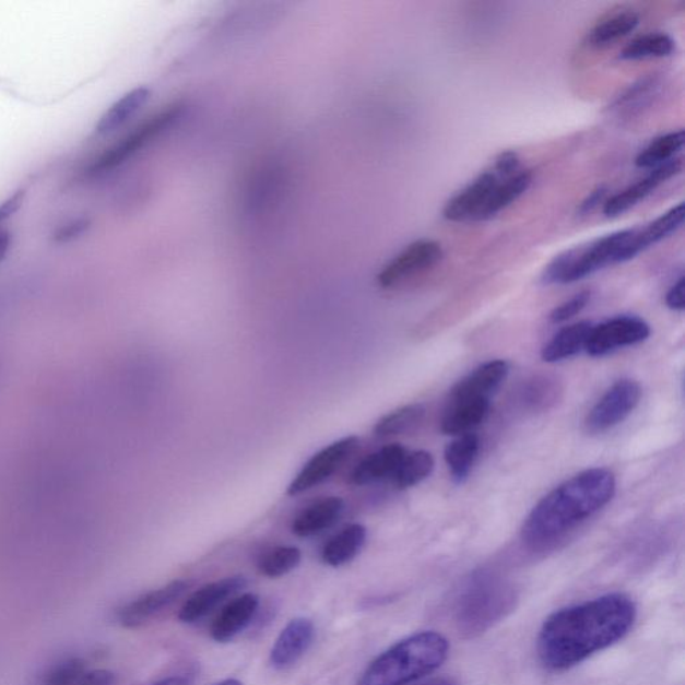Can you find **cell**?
I'll use <instances>...</instances> for the list:
<instances>
[{"mask_svg": "<svg viewBox=\"0 0 685 685\" xmlns=\"http://www.w3.org/2000/svg\"><path fill=\"white\" fill-rule=\"evenodd\" d=\"M636 617L635 601L623 593L563 607L542 624L539 636L542 664L552 671L569 670L624 639Z\"/></svg>", "mask_w": 685, "mask_h": 685, "instance_id": "1", "label": "cell"}, {"mask_svg": "<svg viewBox=\"0 0 685 685\" xmlns=\"http://www.w3.org/2000/svg\"><path fill=\"white\" fill-rule=\"evenodd\" d=\"M616 476L604 468L588 469L563 482L530 511L522 540L533 550L556 544L615 497Z\"/></svg>", "mask_w": 685, "mask_h": 685, "instance_id": "2", "label": "cell"}, {"mask_svg": "<svg viewBox=\"0 0 685 685\" xmlns=\"http://www.w3.org/2000/svg\"><path fill=\"white\" fill-rule=\"evenodd\" d=\"M449 640L425 630L390 647L369 664L357 685H409L437 671L448 660Z\"/></svg>", "mask_w": 685, "mask_h": 685, "instance_id": "3", "label": "cell"}, {"mask_svg": "<svg viewBox=\"0 0 685 685\" xmlns=\"http://www.w3.org/2000/svg\"><path fill=\"white\" fill-rule=\"evenodd\" d=\"M635 236L636 228L618 231L556 256L542 272V283L552 285L580 282L604 268L635 259Z\"/></svg>", "mask_w": 685, "mask_h": 685, "instance_id": "4", "label": "cell"}, {"mask_svg": "<svg viewBox=\"0 0 685 685\" xmlns=\"http://www.w3.org/2000/svg\"><path fill=\"white\" fill-rule=\"evenodd\" d=\"M181 111V105H173L168 109L161 110L157 115L149 118L147 121L135 128L132 133L125 137L121 142H118L116 146H113L109 152L104 153L103 156L95 161L88 173L94 177L104 176L127 163L142 147L151 144L165 130L172 128L173 123L180 118Z\"/></svg>", "mask_w": 685, "mask_h": 685, "instance_id": "5", "label": "cell"}, {"mask_svg": "<svg viewBox=\"0 0 685 685\" xmlns=\"http://www.w3.org/2000/svg\"><path fill=\"white\" fill-rule=\"evenodd\" d=\"M641 395V387L636 380H617L589 411L583 423L587 432L600 434L618 426L639 406Z\"/></svg>", "mask_w": 685, "mask_h": 685, "instance_id": "6", "label": "cell"}, {"mask_svg": "<svg viewBox=\"0 0 685 685\" xmlns=\"http://www.w3.org/2000/svg\"><path fill=\"white\" fill-rule=\"evenodd\" d=\"M359 446L361 439L355 435H350V437L339 439L317 452L291 482L287 496H300V494L324 484L355 454Z\"/></svg>", "mask_w": 685, "mask_h": 685, "instance_id": "7", "label": "cell"}, {"mask_svg": "<svg viewBox=\"0 0 685 685\" xmlns=\"http://www.w3.org/2000/svg\"><path fill=\"white\" fill-rule=\"evenodd\" d=\"M442 258L444 249L439 243L422 238L390 260L379 272L377 282L385 290L394 288L418 273L430 270Z\"/></svg>", "mask_w": 685, "mask_h": 685, "instance_id": "8", "label": "cell"}, {"mask_svg": "<svg viewBox=\"0 0 685 685\" xmlns=\"http://www.w3.org/2000/svg\"><path fill=\"white\" fill-rule=\"evenodd\" d=\"M651 335L647 321L636 317H617L593 326L586 351L588 355L605 356L618 349L646 342Z\"/></svg>", "mask_w": 685, "mask_h": 685, "instance_id": "9", "label": "cell"}, {"mask_svg": "<svg viewBox=\"0 0 685 685\" xmlns=\"http://www.w3.org/2000/svg\"><path fill=\"white\" fill-rule=\"evenodd\" d=\"M190 582L176 580L163 588L140 595L117 611V622L121 627L137 629L152 622L161 613L168 610L184 593L188 591Z\"/></svg>", "mask_w": 685, "mask_h": 685, "instance_id": "10", "label": "cell"}, {"mask_svg": "<svg viewBox=\"0 0 685 685\" xmlns=\"http://www.w3.org/2000/svg\"><path fill=\"white\" fill-rule=\"evenodd\" d=\"M496 173H482L466 188L451 198L444 208V217L451 223L480 222L482 211L499 181Z\"/></svg>", "mask_w": 685, "mask_h": 685, "instance_id": "11", "label": "cell"}, {"mask_svg": "<svg viewBox=\"0 0 685 685\" xmlns=\"http://www.w3.org/2000/svg\"><path fill=\"white\" fill-rule=\"evenodd\" d=\"M246 587L247 580L243 576L225 577V579L206 583L185 601L180 612H178V619L185 624L199 623L219 605H222L225 600Z\"/></svg>", "mask_w": 685, "mask_h": 685, "instance_id": "12", "label": "cell"}, {"mask_svg": "<svg viewBox=\"0 0 685 685\" xmlns=\"http://www.w3.org/2000/svg\"><path fill=\"white\" fill-rule=\"evenodd\" d=\"M683 170V160L673 158L663 165L654 168L642 180L630 185L623 192H619L604 204V214L606 217L622 216L625 212L633 210L639 202L646 200L649 194H652L661 184L671 180L672 177L681 175Z\"/></svg>", "mask_w": 685, "mask_h": 685, "instance_id": "13", "label": "cell"}, {"mask_svg": "<svg viewBox=\"0 0 685 685\" xmlns=\"http://www.w3.org/2000/svg\"><path fill=\"white\" fill-rule=\"evenodd\" d=\"M510 371L509 363L497 359L484 363L460 380L450 392L451 402L473 401V399H491L499 389Z\"/></svg>", "mask_w": 685, "mask_h": 685, "instance_id": "14", "label": "cell"}, {"mask_svg": "<svg viewBox=\"0 0 685 685\" xmlns=\"http://www.w3.org/2000/svg\"><path fill=\"white\" fill-rule=\"evenodd\" d=\"M315 625L311 619L296 617L285 625L271 651V664L276 670H285L299 661L311 647Z\"/></svg>", "mask_w": 685, "mask_h": 685, "instance_id": "15", "label": "cell"}, {"mask_svg": "<svg viewBox=\"0 0 685 685\" xmlns=\"http://www.w3.org/2000/svg\"><path fill=\"white\" fill-rule=\"evenodd\" d=\"M260 600L253 593H244L223 607L211 627L212 639L217 642L234 640L251 624L259 610Z\"/></svg>", "mask_w": 685, "mask_h": 685, "instance_id": "16", "label": "cell"}, {"mask_svg": "<svg viewBox=\"0 0 685 685\" xmlns=\"http://www.w3.org/2000/svg\"><path fill=\"white\" fill-rule=\"evenodd\" d=\"M408 450L402 445L392 444L373 452L363 460L351 473L350 482L356 486L374 484V482L391 479L399 464L406 457Z\"/></svg>", "mask_w": 685, "mask_h": 685, "instance_id": "17", "label": "cell"}, {"mask_svg": "<svg viewBox=\"0 0 685 685\" xmlns=\"http://www.w3.org/2000/svg\"><path fill=\"white\" fill-rule=\"evenodd\" d=\"M345 503L341 497H326L308 506L292 522V533L300 539L314 538L341 520Z\"/></svg>", "mask_w": 685, "mask_h": 685, "instance_id": "18", "label": "cell"}, {"mask_svg": "<svg viewBox=\"0 0 685 685\" xmlns=\"http://www.w3.org/2000/svg\"><path fill=\"white\" fill-rule=\"evenodd\" d=\"M115 673L107 670L88 671L85 660L69 658L52 665L38 685H115Z\"/></svg>", "mask_w": 685, "mask_h": 685, "instance_id": "19", "label": "cell"}, {"mask_svg": "<svg viewBox=\"0 0 685 685\" xmlns=\"http://www.w3.org/2000/svg\"><path fill=\"white\" fill-rule=\"evenodd\" d=\"M151 97V88L145 86L133 88V91L122 95L99 118V121L95 125V134L107 137L118 132L130 119L144 109Z\"/></svg>", "mask_w": 685, "mask_h": 685, "instance_id": "20", "label": "cell"}, {"mask_svg": "<svg viewBox=\"0 0 685 685\" xmlns=\"http://www.w3.org/2000/svg\"><path fill=\"white\" fill-rule=\"evenodd\" d=\"M591 321H579V323L564 327L554 335L541 351L542 361L546 363H557L570 359L586 350L589 333L592 331Z\"/></svg>", "mask_w": 685, "mask_h": 685, "instance_id": "21", "label": "cell"}, {"mask_svg": "<svg viewBox=\"0 0 685 685\" xmlns=\"http://www.w3.org/2000/svg\"><path fill=\"white\" fill-rule=\"evenodd\" d=\"M488 410H491V399L450 402L442 423H440V430L446 435H454V437L469 434L486 420Z\"/></svg>", "mask_w": 685, "mask_h": 685, "instance_id": "22", "label": "cell"}, {"mask_svg": "<svg viewBox=\"0 0 685 685\" xmlns=\"http://www.w3.org/2000/svg\"><path fill=\"white\" fill-rule=\"evenodd\" d=\"M367 529L361 523H351L327 542L321 551V559L329 567L338 568L353 562L365 546Z\"/></svg>", "mask_w": 685, "mask_h": 685, "instance_id": "23", "label": "cell"}, {"mask_svg": "<svg viewBox=\"0 0 685 685\" xmlns=\"http://www.w3.org/2000/svg\"><path fill=\"white\" fill-rule=\"evenodd\" d=\"M480 449L481 440L479 435L473 433L460 435L446 446L445 461L456 484L461 485L469 479Z\"/></svg>", "mask_w": 685, "mask_h": 685, "instance_id": "24", "label": "cell"}, {"mask_svg": "<svg viewBox=\"0 0 685 685\" xmlns=\"http://www.w3.org/2000/svg\"><path fill=\"white\" fill-rule=\"evenodd\" d=\"M532 181L533 175L530 170H520L515 176L503 178L496 189L493 190L485 210L482 211L480 222H486V220L493 219L496 214L504 211L505 208L513 204L515 201L527 192Z\"/></svg>", "mask_w": 685, "mask_h": 685, "instance_id": "25", "label": "cell"}, {"mask_svg": "<svg viewBox=\"0 0 685 685\" xmlns=\"http://www.w3.org/2000/svg\"><path fill=\"white\" fill-rule=\"evenodd\" d=\"M640 15L634 10H623L619 13L605 17L595 25L588 35L591 46L605 47L616 40L627 37L639 26Z\"/></svg>", "mask_w": 685, "mask_h": 685, "instance_id": "26", "label": "cell"}, {"mask_svg": "<svg viewBox=\"0 0 685 685\" xmlns=\"http://www.w3.org/2000/svg\"><path fill=\"white\" fill-rule=\"evenodd\" d=\"M479 592L468 594L464 599V606L462 607L463 616L466 617L469 625H484L491 623L497 615H501L506 603V595L494 591L493 594L485 591V588H476Z\"/></svg>", "mask_w": 685, "mask_h": 685, "instance_id": "27", "label": "cell"}, {"mask_svg": "<svg viewBox=\"0 0 685 685\" xmlns=\"http://www.w3.org/2000/svg\"><path fill=\"white\" fill-rule=\"evenodd\" d=\"M684 222V204H677L676 206L671 208L670 211L661 214L657 220H653L652 223H649L642 228H637L636 237H635V249L637 255L646 251L654 244L664 240L665 237H669L681 228Z\"/></svg>", "mask_w": 685, "mask_h": 685, "instance_id": "28", "label": "cell"}, {"mask_svg": "<svg viewBox=\"0 0 685 685\" xmlns=\"http://www.w3.org/2000/svg\"><path fill=\"white\" fill-rule=\"evenodd\" d=\"M426 409L423 404L414 403L399 408L386 414L374 426V434L379 438L397 437L408 434L421 425L425 418Z\"/></svg>", "mask_w": 685, "mask_h": 685, "instance_id": "29", "label": "cell"}, {"mask_svg": "<svg viewBox=\"0 0 685 685\" xmlns=\"http://www.w3.org/2000/svg\"><path fill=\"white\" fill-rule=\"evenodd\" d=\"M676 45L669 34L649 33L640 35L629 42L619 52V58L625 61H640V59L665 58L672 56Z\"/></svg>", "mask_w": 685, "mask_h": 685, "instance_id": "30", "label": "cell"}, {"mask_svg": "<svg viewBox=\"0 0 685 685\" xmlns=\"http://www.w3.org/2000/svg\"><path fill=\"white\" fill-rule=\"evenodd\" d=\"M434 466L435 462L430 452L425 450L408 452L391 479L399 491H406L425 481L433 473Z\"/></svg>", "mask_w": 685, "mask_h": 685, "instance_id": "31", "label": "cell"}, {"mask_svg": "<svg viewBox=\"0 0 685 685\" xmlns=\"http://www.w3.org/2000/svg\"><path fill=\"white\" fill-rule=\"evenodd\" d=\"M684 146V132H672L659 137L636 157L635 164L641 169H654L673 160Z\"/></svg>", "mask_w": 685, "mask_h": 685, "instance_id": "32", "label": "cell"}, {"mask_svg": "<svg viewBox=\"0 0 685 685\" xmlns=\"http://www.w3.org/2000/svg\"><path fill=\"white\" fill-rule=\"evenodd\" d=\"M659 88L660 80L658 76H647L645 80L637 81L623 95H619L613 105V110H616L618 115L634 116L652 103Z\"/></svg>", "mask_w": 685, "mask_h": 685, "instance_id": "33", "label": "cell"}, {"mask_svg": "<svg viewBox=\"0 0 685 685\" xmlns=\"http://www.w3.org/2000/svg\"><path fill=\"white\" fill-rule=\"evenodd\" d=\"M302 552L296 546H276L267 551L259 558L258 568L261 575L270 579H279L299 567Z\"/></svg>", "mask_w": 685, "mask_h": 685, "instance_id": "34", "label": "cell"}, {"mask_svg": "<svg viewBox=\"0 0 685 685\" xmlns=\"http://www.w3.org/2000/svg\"><path fill=\"white\" fill-rule=\"evenodd\" d=\"M591 291H581L579 294L570 297L569 300L559 304L551 314L550 319L552 323L559 324L574 319L576 315H579L582 309L588 306L589 302H591Z\"/></svg>", "mask_w": 685, "mask_h": 685, "instance_id": "35", "label": "cell"}, {"mask_svg": "<svg viewBox=\"0 0 685 685\" xmlns=\"http://www.w3.org/2000/svg\"><path fill=\"white\" fill-rule=\"evenodd\" d=\"M521 170V160L516 152L506 151L494 161L493 172L499 178H509Z\"/></svg>", "mask_w": 685, "mask_h": 685, "instance_id": "36", "label": "cell"}, {"mask_svg": "<svg viewBox=\"0 0 685 685\" xmlns=\"http://www.w3.org/2000/svg\"><path fill=\"white\" fill-rule=\"evenodd\" d=\"M91 220L76 219L73 222L64 224L61 228H58L54 234V240L57 243H70L76 240L82 235H85L88 228H91Z\"/></svg>", "mask_w": 685, "mask_h": 685, "instance_id": "37", "label": "cell"}, {"mask_svg": "<svg viewBox=\"0 0 685 685\" xmlns=\"http://www.w3.org/2000/svg\"><path fill=\"white\" fill-rule=\"evenodd\" d=\"M684 287H685V279L684 276L678 277L677 282L672 285L669 292H666L665 304L666 307L672 309V311H684L685 303H684Z\"/></svg>", "mask_w": 685, "mask_h": 685, "instance_id": "38", "label": "cell"}, {"mask_svg": "<svg viewBox=\"0 0 685 685\" xmlns=\"http://www.w3.org/2000/svg\"><path fill=\"white\" fill-rule=\"evenodd\" d=\"M25 196V190H17V192L0 204V225L8 222L9 219L13 217L21 210Z\"/></svg>", "mask_w": 685, "mask_h": 685, "instance_id": "39", "label": "cell"}, {"mask_svg": "<svg viewBox=\"0 0 685 685\" xmlns=\"http://www.w3.org/2000/svg\"><path fill=\"white\" fill-rule=\"evenodd\" d=\"M606 193L607 189L605 187L595 188L592 193H589L588 198L581 202L579 208L581 216H587V214L598 210L601 202L605 201Z\"/></svg>", "mask_w": 685, "mask_h": 685, "instance_id": "40", "label": "cell"}, {"mask_svg": "<svg viewBox=\"0 0 685 685\" xmlns=\"http://www.w3.org/2000/svg\"><path fill=\"white\" fill-rule=\"evenodd\" d=\"M194 682V673H180V675H173L163 678L153 685H192Z\"/></svg>", "mask_w": 685, "mask_h": 685, "instance_id": "41", "label": "cell"}, {"mask_svg": "<svg viewBox=\"0 0 685 685\" xmlns=\"http://www.w3.org/2000/svg\"><path fill=\"white\" fill-rule=\"evenodd\" d=\"M11 243H13V237H11L10 232L0 231V263H2V261L5 259V256H8L11 248Z\"/></svg>", "mask_w": 685, "mask_h": 685, "instance_id": "42", "label": "cell"}, {"mask_svg": "<svg viewBox=\"0 0 685 685\" xmlns=\"http://www.w3.org/2000/svg\"><path fill=\"white\" fill-rule=\"evenodd\" d=\"M421 685H458L456 682H452L451 678L439 677L433 678V681L423 683Z\"/></svg>", "mask_w": 685, "mask_h": 685, "instance_id": "43", "label": "cell"}, {"mask_svg": "<svg viewBox=\"0 0 685 685\" xmlns=\"http://www.w3.org/2000/svg\"><path fill=\"white\" fill-rule=\"evenodd\" d=\"M214 685H243V684L236 681V678H226V681L220 682Z\"/></svg>", "mask_w": 685, "mask_h": 685, "instance_id": "44", "label": "cell"}]
</instances>
